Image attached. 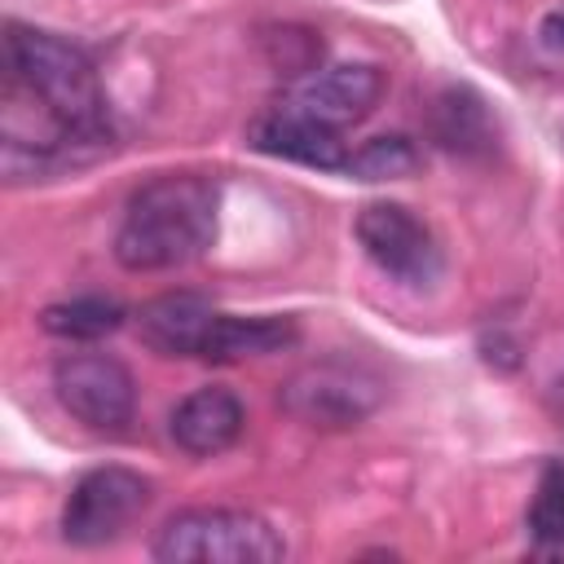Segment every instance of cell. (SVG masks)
I'll list each match as a JSON object with an SVG mask.
<instances>
[{"label": "cell", "instance_id": "1", "mask_svg": "<svg viewBox=\"0 0 564 564\" xmlns=\"http://www.w3.org/2000/svg\"><path fill=\"white\" fill-rule=\"evenodd\" d=\"M4 62H9V88L26 93V101L62 137L70 159H88L110 145L106 93L79 44L40 26L9 22Z\"/></svg>", "mask_w": 564, "mask_h": 564}, {"label": "cell", "instance_id": "2", "mask_svg": "<svg viewBox=\"0 0 564 564\" xmlns=\"http://www.w3.org/2000/svg\"><path fill=\"white\" fill-rule=\"evenodd\" d=\"M220 189L198 172H167L145 181L119 220L115 260L132 273H159L198 260L216 238Z\"/></svg>", "mask_w": 564, "mask_h": 564}, {"label": "cell", "instance_id": "3", "mask_svg": "<svg viewBox=\"0 0 564 564\" xmlns=\"http://www.w3.org/2000/svg\"><path fill=\"white\" fill-rule=\"evenodd\" d=\"M150 555L163 564H278L286 542L256 511L189 507L163 520Z\"/></svg>", "mask_w": 564, "mask_h": 564}, {"label": "cell", "instance_id": "4", "mask_svg": "<svg viewBox=\"0 0 564 564\" xmlns=\"http://www.w3.org/2000/svg\"><path fill=\"white\" fill-rule=\"evenodd\" d=\"M150 507V480L132 467H93L75 480L62 507V538L70 546L115 542Z\"/></svg>", "mask_w": 564, "mask_h": 564}, {"label": "cell", "instance_id": "5", "mask_svg": "<svg viewBox=\"0 0 564 564\" xmlns=\"http://www.w3.org/2000/svg\"><path fill=\"white\" fill-rule=\"evenodd\" d=\"M53 392H57L66 414H75L84 427H97V432L128 427L132 410H137V379L110 352H66V357H57Z\"/></svg>", "mask_w": 564, "mask_h": 564}, {"label": "cell", "instance_id": "6", "mask_svg": "<svg viewBox=\"0 0 564 564\" xmlns=\"http://www.w3.org/2000/svg\"><path fill=\"white\" fill-rule=\"evenodd\" d=\"M357 242L361 251L397 282L427 286L441 273V247L432 229L401 203H370L357 212Z\"/></svg>", "mask_w": 564, "mask_h": 564}, {"label": "cell", "instance_id": "7", "mask_svg": "<svg viewBox=\"0 0 564 564\" xmlns=\"http://www.w3.org/2000/svg\"><path fill=\"white\" fill-rule=\"evenodd\" d=\"M282 410L308 427H352L379 405V383L344 361H322L291 375L278 392Z\"/></svg>", "mask_w": 564, "mask_h": 564}, {"label": "cell", "instance_id": "8", "mask_svg": "<svg viewBox=\"0 0 564 564\" xmlns=\"http://www.w3.org/2000/svg\"><path fill=\"white\" fill-rule=\"evenodd\" d=\"M379 97H383V70L370 62H344V66H322L313 75H300L278 97V106L344 132L348 123H361L379 106Z\"/></svg>", "mask_w": 564, "mask_h": 564}, {"label": "cell", "instance_id": "9", "mask_svg": "<svg viewBox=\"0 0 564 564\" xmlns=\"http://www.w3.org/2000/svg\"><path fill=\"white\" fill-rule=\"evenodd\" d=\"M216 317L220 313L203 295L167 291V295H154L137 308V335L159 357H203Z\"/></svg>", "mask_w": 564, "mask_h": 564}, {"label": "cell", "instance_id": "10", "mask_svg": "<svg viewBox=\"0 0 564 564\" xmlns=\"http://www.w3.org/2000/svg\"><path fill=\"white\" fill-rule=\"evenodd\" d=\"M427 137L458 159H489L498 150V119L467 84H445L427 101Z\"/></svg>", "mask_w": 564, "mask_h": 564}, {"label": "cell", "instance_id": "11", "mask_svg": "<svg viewBox=\"0 0 564 564\" xmlns=\"http://www.w3.org/2000/svg\"><path fill=\"white\" fill-rule=\"evenodd\" d=\"M251 145L260 154L291 159V163L322 167V172H344V163H348V145H344L339 128H326V123L304 119L282 106H273L269 115H260L251 123Z\"/></svg>", "mask_w": 564, "mask_h": 564}, {"label": "cell", "instance_id": "12", "mask_svg": "<svg viewBox=\"0 0 564 564\" xmlns=\"http://www.w3.org/2000/svg\"><path fill=\"white\" fill-rule=\"evenodd\" d=\"M242 423H247V410L229 388H198L167 419L172 441L194 458H212L229 449L242 436Z\"/></svg>", "mask_w": 564, "mask_h": 564}, {"label": "cell", "instance_id": "13", "mask_svg": "<svg viewBox=\"0 0 564 564\" xmlns=\"http://www.w3.org/2000/svg\"><path fill=\"white\" fill-rule=\"evenodd\" d=\"M300 339V326L291 317H229L220 313L216 326H212V339H207V352L203 361H247V357H269V352H282Z\"/></svg>", "mask_w": 564, "mask_h": 564}, {"label": "cell", "instance_id": "14", "mask_svg": "<svg viewBox=\"0 0 564 564\" xmlns=\"http://www.w3.org/2000/svg\"><path fill=\"white\" fill-rule=\"evenodd\" d=\"M40 326L57 339H70V344H93L110 330L123 326V304L110 300V295H75V300H62V304H48L40 313Z\"/></svg>", "mask_w": 564, "mask_h": 564}, {"label": "cell", "instance_id": "15", "mask_svg": "<svg viewBox=\"0 0 564 564\" xmlns=\"http://www.w3.org/2000/svg\"><path fill=\"white\" fill-rule=\"evenodd\" d=\"M419 163H423L419 145H414L410 137L392 132V137H375V141L348 150L344 172L357 176V181H401V176H410Z\"/></svg>", "mask_w": 564, "mask_h": 564}, {"label": "cell", "instance_id": "16", "mask_svg": "<svg viewBox=\"0 0 564 564\" xmlns=\"http://www.w3.org/2000/svg\"><path fill=\"white\" fill-rule=\"evenodd\" d=\"M529 529L538 542H551V546H564V467H546L542 485H538V498L529 507Z\"/></svg>", "mask_w": 564, "mask_h": 564}, {"label": "cell", "instance_id": "17", "mask_svg": "<svg viewBox=\"0 0 564 564\" xmlns=\"http://www.w3.org/2000/svg\"><path fill=\"white\" fill-rule=\"evenodd\" d=\"M542 44L564 53V4H555L546 18H542Z\"/></svg>", "mask_w": 564, "mask_h": 564}]
</instances>
